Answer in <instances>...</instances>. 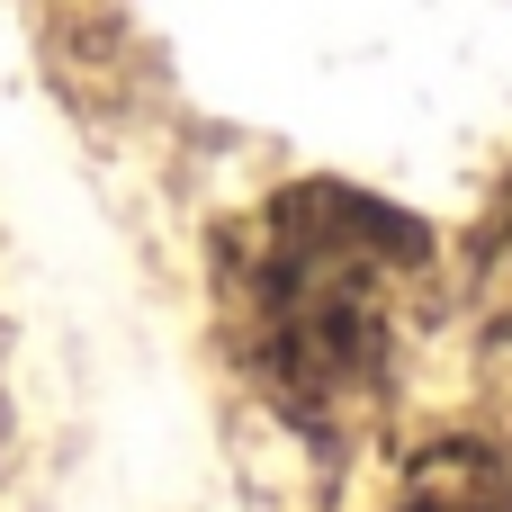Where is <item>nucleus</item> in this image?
Listing matches in <instances>:
<instances>
[{
	"mask_svg": "<svg viewBox=\"0 0 512 512\" xmlns=\"http://www.w3.org/2000/svg\"><path fill=\"white\" fill-rule=\"evenodd\" d=\"M432 297V234L342 180H297L225 225L216 306L234 369L279 423L342 441L378 414Z\"/></svg>",
	"mask_w": 512,
	"mask_h": 512,
	"instance_id": "f257e3e1",
	"label": "nucleus"
},
{
	"mask_svg": "<svg viewBox=\"0 0 512 512\" xmlns=\"http://www.w3.org/2000/svg\"><path fill=\"white\" fill-rule=\"evenodd\" d=\"M387 512H512V468L477 441H441L405 468Z\"/></svg>",
	"mask_w": 512,
	"mask_h": 512,
	"instance_id": "f03ea898",
	"label": "nucleus"
},
{
	"mask_svg": "<svg viewBox=\"0 0 512 512\" xmlns=\"http://www.w3.org/2000/svg\"><path fill=\"white\" fill-rule=\"evenodd\" d=\"M477 297H486V315L512 333V189L495 198V216L477 234Z\"/></svg>",
	"mask_w": 512,
	"mask_h": 512,
	"instance_id": "7ed1b4c3",
	"label": "nucleus"
}]
</instances>
